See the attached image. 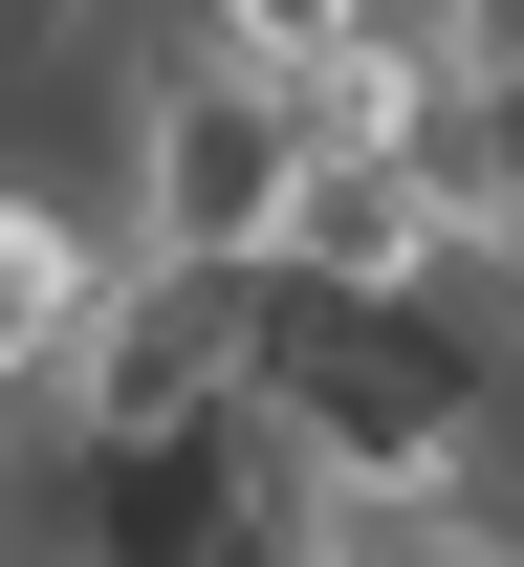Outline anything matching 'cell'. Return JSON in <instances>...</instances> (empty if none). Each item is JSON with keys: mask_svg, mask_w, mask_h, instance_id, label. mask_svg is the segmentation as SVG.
I'll return each mask as SVG.
<instances>
[{"mask_svg": "<svg viewBox=\"0 0 524 567\" xmlns=\"http://www.w3.org/2000/svg\"><path fill=\"white\" fill-rule=\"evenodd\" d=\"M110 153H132V175H110V240H132L153 284H263L306 132H285L240 66H197V44H175V0L132 22V66H110Z\"/></svg>", "mask_w": 524, "mask_h": 567, "instance_id": "1", "label": "cell"}, {"mask_svg": "<svg viewBox=\"0 0 524 567\" xmlns=\"http://www.w3.org/2000/svg\"><path fill=\"white\" fill-rule=\"evenodd\" d=\"M240 371H263V284H110V350H88V393L44 436L66 458H153V436H219L240 415Z\"/></svg>", "mask_w": 524, "mask_h": 567, "instance_id": "2", "label": "cell"}, {"mask_svg": "<svg viewBox=\"0 0 524 567\" xmlns=\"http://www.w3.org/2000/svg\"><path fill=\"white\" fill-rule=\"evenodd\" d=\"M110 284H132L110 197H88V175H44V153H0V436L88 393V350H110Z\"/></svg>", "mask_w": 524, "mask_h": 567, "instance_id": "3", "label": "cell"}, {"mask_svg": "<svg viewBox=\"0 0 524 567\" xmlns=\"http://www.w3.org/2000/svg\"><path fill=\"white\" fill-rule=\"evenodd\" d=\"M263 284H285V306H438V284H459L438 153H350V132H306V175H285V240H263Z\"/></svg>", "mask_w": 524, "mask_h": 567, "instance_id": "4", "label": "cell"}, {"mask_svg": "<svg viewBox=\"0 0 524 567\" xmlns=\"http://www.w3.org/2000/svg\"><path fill=\"white\" fill-rule=\"evenodd\" d=\"M415 44H438V87H524V0H415Z\"/></svg>", "mask_w": 524, "mask_h": 567, "instance_id": "5", "label": "cell"}, {"mask_svg": "<svg viewBox=\"0 0 524 567\" xmlns=\"http://www.w3.org/2000/svg\"><path fill=\"white\" fill-rule=\"evenodd\" d=\"M438 567H524V524H459V546H438Z\"/></svg>", "mask_w": 524, "mask_h": 567, "instance_id": "6", "label": "cell"}, {"mask_svg": "<svg viewBox=\"0 0 524 567\" xmlns=\"http://www.w3.org/2000/svg\"><path fill=\"white\" fill-rule=\"evenodd\" d=\"M0 567H22V436H0Z\"/></svg>", "mask_w": 524, "mask_h": 567, "instance_id": "7", "label": "cell"}]
</instances>
